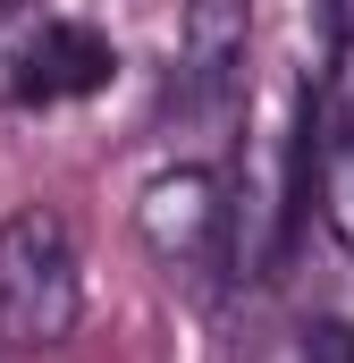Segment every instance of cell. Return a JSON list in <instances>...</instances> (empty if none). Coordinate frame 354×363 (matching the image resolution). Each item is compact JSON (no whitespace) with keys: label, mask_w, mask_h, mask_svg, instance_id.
<instances>
[{"label":"cell","mask_w":354,"mask_h":363,"mask_svg":"<svg viewBox=\"0 0 354 363\" xmlns=\"http://www.w3.org/2000/svg\"><path fill=\"white\" fill-rule=\"evenodd\" d=\"M245 34H253V0H185V110L228 118L236 101V68H245Z\"/></svg>","instance_id":"4"},{"label":"cell","mask_w":354,"mask_h":363,"mask_svg":"<svg viewBox=\"0 0 354 363\" xmlns=\"http://www.w3.org/2000/svg\"><path fill=\"white\" fill-rule=\"evenodd\" d=\"M135 237L169 279H211L219 254H228V186L211 169H194V161L161 169L135 203Z\"/></svg>","instance_id":"2"},{"label":"cell","mask_w":354,"mask_h":363,"mask_svg":"<svg viewBox=\"0 0 354 363\" xmlns=\"http://www.w3.org/2000/svg\"><path fill=\"white\" fill-rule=\"evenodd\" d=\"M329 17H338V43L354 51V0H329Z\"/></svg>","instance_id":"7"},{"label":"cell","mask_w":354,"mask_h":363,"mask_svg":"<svg viewBox=\"0 0 354 363\" xmlns=\"http://www.w3.org/2000/svg\"><path fill=\"white\" fill-rule=\"evenodd\" d=\"M295 169H304V178H312V194H321V220H329V237L354 254V118H329V127H321V144H312V110H304Z\"/></svg>","instance_id":"5"},{"label":"cell","mask_w":354,"mask_h":363,"mask_svg":"<svg viewBox=\"0 0 354 363\" xmlns=\"http://www.w3.org/2000/svg\"><path fill=\"white\" fill-rule=\"evenodd\" d=\"M253 363H304V338H270V347H253Z\"/></svg>","instance_id":"6"},{"label":"cell","mask_w":354,"mask_h":363,"mask_svg":"<svg viewBox=\"0 0 354 363\" xmlns=\"http://www.w3.org/2000/svg\"><path fill=\"white\" fill-rule=\"evenodd\" d=\"M85 313V271H76V237L51 203H17L0 220V338L42 355L68 347Z\"/></svg>","instance_id":"1"},{"label":"cell","mask_w":354,"mask_h":363,"mask_svg":"<svg viewBox=\"0 0 354 363\" xmlns=\"http://www.w3.org/2000/svg\"><path fill=\"white\" fill-rule=\"evenodd\" d=\"M110 77H118V51H110L101 26H85V17H42V26L17 43L8 93H17L25 110H51V101H93Z\"/></svg>","instance_id":"3"}]
</instances>
